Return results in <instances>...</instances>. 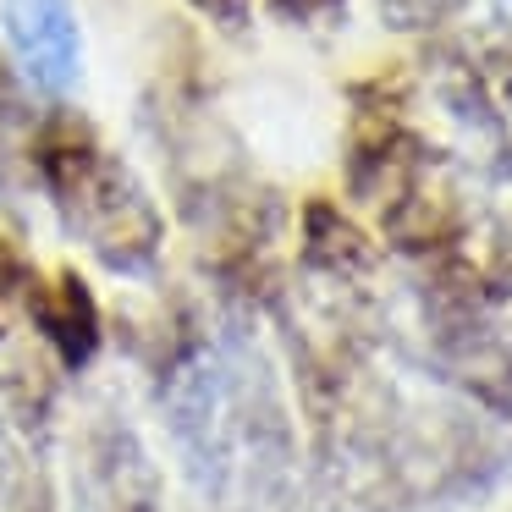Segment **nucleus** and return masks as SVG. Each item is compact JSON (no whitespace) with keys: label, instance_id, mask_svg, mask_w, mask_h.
<instances>
[{"label":"nucleus","instance_id":"f257e3e1","mask_svg":"<svg viewBox=\"0 0 512 512\" xmlns=\"http://www.w3.org/2000/svg\"><path fill=\"white\" fill-rule=\"evenodd\" d=\"M34 166L45 193L56 199V215L105 270L116 276H149L166 248V221L149 188L133 177L127 160L94 144L83 127H56L39 138Z\"/></svg>","mask_w":512,"mask_h":512},{"label":"nucleus","instance_id":"7ed1b4c3","mask_svg":"<svg viewBox=\"0 0 512 512\" xmlns=\"http://www.w3.org/2000/svg\"><path fill=\"white\" fill-rule=\"evenodd\" d=\"M78 512H160V474L122 419H94L72 452Z\"/></svg>","mask_w":512,"mask_h":512},{"label":"nucleus","instance_id":"f03ea898","mask_svg":"<svg viewBox=\"0 0 512 512\" xmlns=\"http://www.w3.org/2000/svg\"><path fill=\"white\" fill-rule=\"evenodd\" d=\"M0 39L23 89L72 100L83 83V23L72 0H0Z\"/></svg>","mask_w":512,"mask_h":512},{"label":"nucleus","instance_id":"20e7f679","mask_svg":"<svg viewBox=\"0 0 512 512\" xmlns=\"http://www.w3.org/2000/svg\"><path fill=\"white\" fill-rule=\"evenodd\" d=\"M28 320L39 325V336L56 347V358L67 369H83L100 353V309H94L89 287L72 270H61L56 281L28 292Z\"/></svg>","mask_w":512,"mask_h":512}]
</instances>
